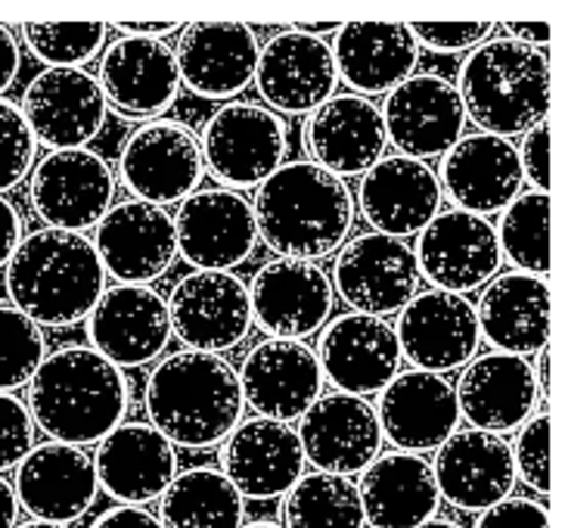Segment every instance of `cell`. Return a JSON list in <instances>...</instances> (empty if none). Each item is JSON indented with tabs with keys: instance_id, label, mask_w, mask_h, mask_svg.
<instances>
[{
	"instance_id": "816d5d0a",
	"label": "cell",
	"mask_w": 565,
	"mask_h": 528,
	"mask_svg": "<svg viewBox=\"0 0 565 528\" xmlns=\"http://www.w3.org/2000/svg\"><path fill=\"white\" fill-rule=\"evenodd\" d=\"M503 38H510L522 47L547 50L550 47V22H503Z\"/></svg>"
},
{
	"instance_id": "603a6c76",
	"label": "cell",
	"mask_w": 565,
	"mask_h": 528,
	"mask_svg": "<svg viewBox=\"0 0 565 528\" xmlns=\"http://www.w3.org/2000/svg\"><path fill=\"white\" fill-rule=\"evenodd\" d=\"M97 82L106 103L128 118H162L181 97V72L166 41L121 38L100 53Z\"/></svg>"
},
{
	"instance_id": "7a4b0ae2",
	"label": "cell",
	"mask_w": 565,
	"mask_h": 528,
	"mask_svg": "<svg viewBox=\"0 0 565 528\" xmlns=\"http://www.w3.org/2000/svg\"><path fill=\"white\" fill-rule=\"evenodd\" d=\"M255 190V228L280 258L317 264L349 240L354 224L349 183L315 162H286Z\"/></svg>"
},
{
	"instance_id": "3957f363",
	"label": "cell",
	"mask_w": 565,
	"mask_h": 528,
	"mask_svg": "<svg viewBox=\"0 0 565 528\" xmlns=\"http://www.w3.org/2000/svg\"><path fill=\"white\" fill-rule=\"evenodd\" d=\"M143 401L150 426L190 451L221 445L246 411L236 367L221 355L186 348L152 367Z\"/></svg>"
},
{
	"instance_id": "8d00e7d4",
	"label": "cell",
	"mask_w": 565,
	"mask_h": 528,
	"mask_svg": "<svg viewBox=\"0 0 565 528\" xmlns=\"http://www.w3.org/2000/svg\"><path fill=\"white\" fill-rule=\"evenodd\" d=\"M162 528H243L246 504L217 466H193L159 497Z\"/></svg>"
},
{
	"instance_id": "9c48e42d",
	"label": "cell",
	"mask_w": 565,
	"mask_h": 528,
	"mask_svg": "<svg viewBox=\"0 0 565 528\" xmlns=\"http://www.w3.org/2000/svg\"><path fill=\"white\" fill-rule=\"evenodd\" d=\"M166 302L171 336H178L186 351H231L243 346L255 327L249 289L233 271H190L174 283Z\"/></svg>"
},
{
	"instance_id": "d6a6232c",
	"label": "cell",
	"mask_w": 565,
	"mask_h": 528,
	"mask_svg": "<svg viewBox=\"0 0 565 528\" xmlns=\"http://www.w3.org/2000/svg\"><path fill=\"white\" fill-rule=\"evenodd\" d=\"M454 392L460 416L472 423V430L491 432L500 439L519 430L541 404L532 361L503 351L476 355L463 367Z\"/></svg>"
},
{
	"instance_id": "83f0119b",
	"label": "cell",
	"mask_w": 565,
	"mask_h": 528,
	"mask_svg": "<svg viewBox=\"0 0 565 528\" xmlns=\"http://www.w3.org/2000/svg\"><path fill=\"white\" fill-rule=\"evenodd\" d=\"M301 140L311 162L335 178L366 175L388 147L383 109L376 99L358 94H333L308 113Z\"/></svg>"
},
{
	"instance_id": "836d02e7",
	"label": "cell",
	"mask_w": 565,
	"mask_h": 528,
	"mask_svg": "<svg viewBox=\"0 0 565 528\" xmlns=\"http://www.w3.org/2000/svg\"><path fill=\"white\" fill-rule=\"evenodd\" d=\"M479 336L503 355L534 358L550 346V283L522 271L498 274L476 305Z\"/></svg>"
},
{
	"instance_id": "6f0895ef",
	"label": "cell",
	"mask_w": 565,
	"mask_h": 528,
	"mask_svg": "<svg viewBox=\"0 0 565 528\" xmlns=\"http://www.w3.org/2000/svg\"><path fill=\"white\" fill-rule=\"evenodd\" d=\"M17 528H68V526H53V522H25V526H17Z\"/></svg>"
},
{
	"instance_id": "7c38bea8",
	"label": "cell",
	"mask_w": 565,
	"mask_h": 528,
	"mask_svg": "<svg viewBox=\"0 0 565 528\" xmlns=\"http://www.w3.org/2000/svg\"><path fill=\"white\" fill-rule=\"evenodd\" d=\"M178 255L193 271H236L258 246L252 202L236 190L202 187L178 205Z\"/></svg>"
},
{
	"instance_id": "d6986e66",
	"label": "cell",
	"mask_w": 565,
	"mask_h": 528,
	"mask_svg": "<svg viewBox=\"0 0 565 528\" xmlns=\"http://www.w3.org/2000/svg\"><path fill=\"white\" fill-rule=\"evenodd\" d=\"M385 140L407 159L445 156L463 137L466 116L457 87L441 75H411L385 94Z\"/></svg>"
},
{
	"instance_id": "680465c9",
	"label": "cell",
	"mask_w": 565,
	"mask_h": 528,
	"mask_svg": "<svg viewBox=\"0 0 565 528\" xmlns=\"http://www.w3.org/2000/svg\"><path fill=\"white\" fill-rule=\"evenodd\" d=\"M243 528H280V526H274V522H252V526H243Z\"/></svg>"
},
{
	"instance_id": "ba28073f",
	"label": "cell",
	"mask_w": 565,
	"mask_h": 528,
	"mask_svg": "<svg viewBox=\"0 0 565 528\" xmlns=\"http://www.w3.org/2000/svg\"><path fill=\"white\" fill-rule=\"evenodd\" d=\"M202 175L200 137L174 118H152L134 128L118 156V178L131 199L159 209L181 205L183 199L193 197Z\"/></svg>"
},
{
	"instance_id": "1f68e13d",
	"label": "cell",
	"mask_w": 565,
	"mask_h": 528,
	"mask_svg": "<svg viewBox=\"0 0 565 528\" xmlns=\"http://www.w3.org/2000/svg\"><path fill=\"white\" fill-rule=\"evenodd\" d=\"M441 183L438 175L419 159L383 156L358 187V209L373 233L383 236H416L441 212Z\"/></svg>"
},
{
	"instance_id": "60d3db41",
	"label": "cell",
	"mask_w": 565,
	"mask_h": 528,
	"mask_svg": "<svg viewBox=\"0 0 565 528\" xmlns=\"http://www.w3.org/2000/svg\"><path fill=\"white\" fill-rule=\"evenodd\" d=\"M44 358L47 342L41 327L13 305H0V392L29 386Z\"/></svg>"
},
{
	"instance_id": "5bb4252c",
	"label": "cell",
	"mask_w": 565,
	"mask_h": 528,
	"mask_svg": "<svg viewBox=\"0 0 565 528\" xmlns=\"http://www.w3.org/2000/svg\"><path fill=\"white\" fill-rule=\"evenodd\" d=\"M22 118L34 144L56 149H87L109 116L97 75L87 68H44L22 94Z\"/></svg>"
},
{
	"instance_id": "b9f144b4",
	"label": "cell",
	"mask_w": 565,
	"mask_h": 528,
	"mask_svg": "<svg viewBox=\"0 0 565 528\" xmlns=\"http://www.w3.org/2000/svg\"><path fill=\"white\" fill-rule=\"evenodd\" d=\"M513 454L515 479H522L534 495L547 497L550 482H553V466H550V413L541 411L529 416L519 430L515 442L510 445Z\"/></svg>"
},
{
	"instance_id": "f907efd6",
	"label": "cell",
	"mask_w": 565,
	"mask_h": 528,
	"mask_svg": "<svg viewBox=\"0 0 565 528\" xmlns=\"http://www.w3.org/2000/svg\"><path fill=\"white\" fill-rule=\"evenodd\" d=\"M19 66H22V50H19L17 32L10 25H0V94L13 87Z\"/></svg>"
},
{
	"instance_id": "ac0fdd59",
	"label": "cell",
	"mask_w": 565,
	"mask_h": 528,
	"mask_svg": "<svg viewBox=\"0 0 565 528\" xmlns=\"http://www.w3.org/2000/svg\"><path fill=\"white\" fill-rule=\"evenodd\" d=\"M323 380L345 395H380L401 373V348L395 327L383 317L342 314L330 320L315 348Z\"/></svg>"
},
{
	"instance_id": "9a60e30c",
	"label": "cell",
	"mask_w": 565,
	"mask_h": 528,
	"mask_svg": "<svg viewBox=\"0 0 565 528\" xmlns=\"http://www.w3.org/2000/svg\"><path fill=\"white\" fill-rule=\"evenodd\" d=\"M94 249L106 277L121 286H150L162 281L178 258L174 221L159 205L125 199L97 224Z\"/></svg>"
},
{
	"instance_id": "cb8c5ba5",
	"label": "cell",
	"mask_w": 565,
	"mask_h": 528,
	"mask_svg": "<svg viewBox=\"0 0 565 528\" xmlns=\"http://www.w3.org/2000/svg\"><path fill=\"white\" fill-rule=\"evenodd\" d=\"M13 492L19 510L29 513L34 522L68 526L94 507L100 492L94 457L84 447L63 442L34 445L17 466Z\"/></svg>"
},
{
	"instance_id": "52a82bcc",
	"label": "cell",
	"mask_w": 565,
	"mask_h": 528,
	"mask_svg": "<svg viewBox=\"0 0 565 528\" xmlns=\"http://www.w3.org/2000/svg\"><path fill=\"white\" fill-rule=\"evenodd\" d=\"M116 171L94 149L47 152L29 175L34 215L51 231L87 233L116 205Z\"/></svg>"
},
{
	"instance_id": "bcb514c9",
	"label": "cell",
	"mask_w": 565,
	"mask_h": 528,
	"mask_svg": "<svg viewBox=\"0 0 565 528\" xmlns=\"http://www.w3.org/2000/svg\"><path fill=\"white\" fill-rule=\"evenodd\" d=\"M472 528H550V510L534 497H507L479 513Z\"/></svg>"
},
{
	"instance_id": "4fadbf2b",
	"label": "cell",
	"mask_w": 565,
	"mask_h": 528,
	"mask_svg": "<svg viewBox=\"0 0 565 528\" xmlns=\"http://www.w3.org/2000/svg\"><path fill=\"white\" fill-rule=\"evenodd\" d=\"M252 324L267 332V339H308L320 332L333 317L335 289L330 274L315 262L274 258L252 283Z\"/></svg>"
},
{
	"instance_id": "5b68a950",
	"label": "cell",
	"mask_w": 565,
	"mask_h": 528,
	"mask_svg": "<svg viewBox=\"0 0 565 528\" xmlns=\"http://www.w3.org/2000/svg\"><path fill=\"white\" fill-rule=\"evenodd\" d=\"M457 94L466 122L482 134L515 137L547 122L550 56L547 50L522 47L510 38H488L469 50L457 75Z\"/></svg>"
},
{
	"instance_id": "f35d334b",
	"label": "cell",
	"mask_w": 565,
	"mask_h": 528,
	"mask_svg": "<svg viewBox=\"0 0 565 528\" xmlns=\"http://www.w3.org/2000/svg\"><path fill=\"white\" fill-rule=\"evenodd\" d=\"M500 255L513 271L547 277L550 274V193L525 190L500 212L494 224Z\"/></svg>"
},
{
	"instance_id": "f6af8a7d",
	"label": "cell",
	"mask_w": 565,
	"mask_h": 528,
	"mask_svg": "<svg viewBox=\"0 0 565 528\" xmlns=\"http://www.w3.org/2000/svg\"><path fill=\"white\" fill-rule=\"evenodd\" d=\"M407 29L414 34L416 47L435 50V53L476 50L494 34L491 22H414Z\"/></svg>"
},
{
	"instance_id": "30bf717a",
	"label": "cell",
	"mask_w": 565,
	"mask_h": 528,
	"mask_svg": "<svg viewBox=\"0 0 565 528\" xmlns=\"http://www.w3.org/2000/svg\"><path fill=\"white\" fill-rule=\"evenodd\" d=\"M414 258L419 281H426L438 293L454 296H466L488 286L503 264L494 224L460 209L438 212L416 233Z\"/></svg>"
},
{
	"instance_id": "11a10c76",
	"label": "cell",
	"mask_w": 565,
	"mask_h": 528,
	"mask_svg": "<svg viewBox=\"0 0 565 528\" xmlns=\"http://www.w3.org/2000/svg\"><path fill=\"white\" fill-rule=\"evenodd\" d=\"M534 370V382H537V392H541V401H547L550 398V351H537L532 361Z\"/></svg>"
},
{
	"instance_id": "484cf974",
	"label": "cell",
	"mask_w": 565,
	"mask_h": 528,
	"mask_svg": "<svg viewBox=\"0 0 565 528\" xmlns=\"http://www.w3.org/2000/svg\"><path fill=\"white\" fill-rule=\"evenodd\" d=\"M258 34L243 22H193L178 34L181 84L202 99H231L243 94L258 66Z\"/></svg>"
},
{
	"instance_id": "ee69618b",
	"label": "cell",
	"mask_w": 565,
	"mask_h": 528,
	"mask_svg": "<svg viewBox=\"0 0 565 528\" xmlns=\"http://www.w3.org/2000/svg\"><path fill=\"white\" fill-rule=\"evenodd\" d=\"M34 447V420L25 401L13 392H0V473L25 461Z\"/></svg>"
},
{
	"instance_id": "e575fe53",
	"label": "cell",
	"mask_w": 565,
	"mask_h": 528,
	"mask_svg": "<svg viewBox=\"0 0 565 528\" xmlns=\"http://www.w3.org/2000/svg\"><path fill=\"white\" fill-rule=\"evenodd\" d=\"M333 63L339 78L358 97L395 91L414 75L419 47L407 25L398 22H349L335 29Z\"/></svg>"
},
{
	"instance_id": "ffe728a7",
	"label": "cell",
	"mask_w": 565,
	"mask_h": 528,
	"mask_svg": "<svg viewBox=\"0 0 565 528\" xmlns=\"http://www.w3.org/2000/svg\"><path fill=\"white\" fill-rule=\"evenodd\" d=\"M87 342L116 367L159 361L171 342L166 296L152 286H109L87 314Z\"/></svg>"
},
{
	"instance_id": "8fae6325",
	"label": "cell",
	"mask_w": 565,
	"mask_h": 528,
	"mask_svg": "<svg viewBox=\"0 0 565 528\" xmlns=\"http://www.w3.org/2000/svg\"><path fill=\"white\" fill-rule=\"evenodd\" d=\"M330 281L351 311L383 320L419 293L414 249L373 231L358 233L339 246Z\"/></svg>"
},
{
	"instance_id": "7402d4cb",
	"label": "cell",
	"mask_w": 565,
	"mask_h": 528,
	"mask_svg": "<svg viewBox=\"0 0 565 528\" xmlns=\"http://www.w3.org/2000/svg\"><path fill=\"white\" fill-rule=\"evenodd\" d=\"M296 435L305 463H311L317 473H333L345 479H351L354 473H364L380 457L383 447V432L373 404L345 392L317 398L301 413Z\"/></svg>"
},
{
	"instance_id": "74e56055",
	"label": "cell",
	"mask_w": 565,
	"mask_h": 528,
	"mask_svg": "<svg viewBox=\"0 0 565 528\" xmlns=\"http://www.w3.org/2000/svg\"><path fill=\"white\" fill-rule=\"evenodd\" d=\"M358 485L333 473H308L282 495L280 528H364Z\"/></svg>"
},
{
	"instance_id": "8992f818",
	"label": "cell",
	"mask_w": 565,
	"mask_h": 528,
	"mask_svg": "<svg viewBox=\"0 0 565 528\" xmlns=\"http://www.w3.org/2000/svg\"><path fill=\"white\" fill-rule=\"evenodd\" d=\"M202 166L224 190H249L286 166V122L262 103L233 99L205 122L200 134Z\"/></svg>"
},
{
	"instance_id": "44dd1931",
	"label": "cell",
	"mask_w": 565,
	"mask_h": 528,
	"mask_svg": "<svg viewBox=\"0 0 565 528\" xmlns=\"http://www.w3.org/2000/svg\"><path fill=\"white\" fill-rule=\"evenodd\" d=\"M239 389L255 416L292 423L323 395V370L315 348L296 339H265L243 358Z\"/></svg>"
},
{
	"instance_id": "277c9868",
	"label": "cell",
	"mask_w": 565,
	"mask_h": 528,
	"mask_svg": "<svg viewBox=\"0 0 565 528\" xmlns=\"http://www.w3.org/2000/svg\"><path fill=\"white\" fill-rule=\"evenodd\" d=\"M106 293V271L84 233L34 231L7 262V296L38 327L87 320Z\"/></svg>"
},
{
	"instance_id": "db71d44e",
	"label": "cell",
	"mask_w": 565,
	"mask_h": 528,
	"mask_svg": "<svg viewBox=\"0 0 565 528\" xmlns=\"http://www.w3.org/2000/svg\"><path fill=\"white\" fill-rule=\"evenodd\" d=\"M19 526V500L13 485L0 476V528H17Z\"/></svg>"
},
{
	"instance_id": "e0dca14e",
	"label": "cell",
	"mask_w": 565,
	"mask_h": 528,
	"mask_svg": "<svg viewBox=\"0 0 565 528\" xmlns=\"http://www.w3.org/2000/svg\"><path fill=\"white\" fill-rule=\"evenodd\" d=\"M401 358L426 373L460 370L479 355V320L476 305L466 296L426 289L416 293L398 311L395 324Z\"/></svg>"
},
{
	"instance_id": "d4e9b609",
	"label": "cell",
	"mask_w": 565,
	"mask_h": 528,
	"mask_svg": "<svg viewBox=\"0 0 565 528\" xmlns=\"http://www.w3.org/2000/svg\"><path fill=\"white\" fill-rule=\"evenodd\" d=\"M373 411L385 442L416 457H423L426 451H438L460 423L454 386L426 370L398 373L380 392Z\"/></svg>"
},
{
	"instance_id": "4316f807",
	"label": "cell",
	"mask_w": 565,
	"mask_h": 528,
	"mask_svg": "<svg viewBox=\"0 0 565 528\" xmlns=\"http://www.w3.org/2000/svg\"><path fill=\"white\" fill-rule=\"evenodd\" d=\"M97 485L121 507H143L166 495L181 473L178 447L150 423H118L94 454Z\"/></svg>"
},
{
	"instance_id": "c3c4849f",
	"label": "cell",
	"mask_w": 565,
	"mask_h": 528,
	"mask_svg": "<svg viewBox=\"0 0 565 528\" xmlns=\"http://www.w3.org/2000/svg\"><path fill=\"white\" fill-rule=\"evenodd\" d=\"M90 528H162V522L152 516L150 510H143V507H113V510L100 513Z\"/></svg>"
},
{
	"instance_id": "2e32d148",
	"label": "cell",
	"mask_w": 565,
	"mask_h": 528,
	"mask_svg": "<svg viewBox=\"0 0 565 528\" xmlns=\"http://www.w3.org/2000/svg\"><path fill=\"white\" fill-rule=\"evenodd\" d=\"M252 84L277 116H308L335 94L339 72L323 38L299 29L277 32L258 53Z\"/></svg>"
},
{
	"instance_id": "f1b7e54d",
	"label": "cell",
	"mask_w": 565,
	"mask_h": 528,
	"mask_svg": "<svg viewBox=\"0 0 565 528\" xmlns=\"http://www.w3.org/2000/svg\"><path fill=\"white\" fill-rule=\"evenodd\" d=\"M221 473L239 497L270 500L282 497L305 476V454L289 423L252 416L221 442Z\"/></svg>"
},
{
	"instance_id": "f5cc1de1",
	"label": "cell",
	"mask_w": 565,
	"mask_h": 528,
	"mask_svg": "<svg viewBox=\"0 0 565 528\" xmlns=\"http://www.w3.org/2000/svg\"><path fill=\"white\" fill-rule=\"evenodd\" d=\"M121 38H150V41H166L168 34L181 32V22H116L113 25Z\"/></svg>"
},
{
	"instance_id": "4dcf8cb0",
	"label": "cell",
	"mask_w": 565,
	"mask_h": 528,
	"mask_svg": "<svg viewBox=\"0 0 565 528\" xmlns=\"http://www.w3.org/2000/svg\"><path fill=\"white\" fill-rule=\"evenodd\" d=\"M438 497L463 513H482L513 497L515 469L510 445L482 430H457L435 451Z\"/></svg>"
},
{
	"instance_id": "6da1fadb",
	"label": "cell",
	"mask_w": 565,
	"mask_h": 528,
	"mask_svg": "<svg viewBox=\"0 0 565 528\" xmlns=\"http://www.w3.org/2000/svg\"><path fill=\"white\" fill-rule=\"evenodd\" d=\"M25 389L34 430L51 435V442L75 447L100 445L125 423L131 404V386L121 367L84 346L47 355Z\"/></svg>"
},
{
	"instance_id": "d590c367",
	"label": "cell",
	"mask_w": 565,
	"mask_h": 528,
	"mask_svg": "<svg viewBox=\"0 0 565 528\" xmlns=\"http://www.w3.org/2000/svg\"><path fill=\"white\" fill-rule=\"evenodd\" d=\"M361 510L364 522L373 528H416L435 519L438 488L433 463L416 454L388 451L361 473Z\"/></svg>"
},
{
	"instance_id": "7bdbcfd3",
	"label": "cell",
	"mask_w": 565,
	"mask_h": 528,
	"mask_svg": "<svg viewBox=\"0 0 565 528\" xmlns=\"http://www.w3.org/2000/svg\"><path fill=\"white\" fill-rule=\"evenodd\" d=\"M34 137L22 118V109L10 99H0V197L17 190L32 175Z\"/></svg>"
},
{
	"instance_id": "681fc988",
	"label": "cell",
	"mask_w": 565,
	"mask_h": 528,
	"mask_svg": "<svg viewBox=\"0 0 565 528\" xmlns=\"http://www.w3.org/2000/svg\"><path fill=\"white\" fill-rule=\"evenodd\" d=\"M19 243H22V215L10 199L0 197V267H7Z\"/></svg>"
},
{
	"instance_id": "ab89813d",
	"label": "cell",
	"mask_w": 565,
	"mask_h": 528,
	"mask_svg": "<svg viewBox=\"0 0 565 528\" xmlns=\"http://www.w3.org/2000/svg\"><path fill=\"white\" fill-rule=\"evenodd\" d=\"M22 41L34 60L47 68H84L97 60L109 41V25L103 22H29L22 25Z\"/></svg>"
},
{
	"instance_id": "f546056e",
	"label": "cell",
	"mask_w": 565,
	"mask_h": 528,
	"mask_svg": "<svg viewBox=\"0 0 565 528\" xmlns=\"http://www.w3.org/2000/svg\"><path fill=\"white\" fill-rule=\"evenodd\" d=\"M435 175L441 197H448L454 209L482 218L503 212L525 183L513 144L482 131L460 137L441 156V168Z\"/></svg>"
},
{
	"instance_id": "7dc6e473",
	"label": "cell",
	"mask_w": 565,
	"mask_h": 528,
	"mask_svg": "<svg viewBox=\"0 0 565 528\" xmlns=\"http://www.w3.org/2000/svg\"><path fill=\"white\" fill-rule=\"evenodd\" d=\"M522 181L532 183L534 193H550V125L541 122L522 134V144L515 147Z\"/></svg>"
},
{
	"instance_id": "9f6ffc18",
	"label": "cell",
	"mask_w": 565,
	"mask_h": 528,
	"mask_svg": "<svg viewBox=\"0 0 565 528\" xmlns=\"http://www.w3.org/2000/svg\"><path fill=\"white\" fill-rule=\"evenodd\" d=\"M416 528H463L460 522H454V519H429V522H423V526H416Z\"/></svg>"
}]
</instances>
